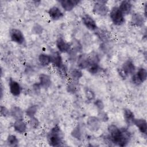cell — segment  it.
Here are the masks:
<instances>
[{
    "label": "cell",
    "mask_w": 147,
    "mask_h": 147,
    "mask_svg": "<svg viewBox=\"0 0 147 147\" xmlns=\"http://www.w3.org/2000/svg\"><path fill=\"white\" fill-rule=\"evenodd\" d=\"M109 137L114 145L126 146L131 138V133L125 127L119 128L115 125H110L107 127Z\"/></svg>",
    "instance_id": "6da1fadb"
},
{
    "label": "cell",
    "mask_w": 147,
    "mask_h": 147,
    "mask_svg": "<svg viewBox=\"0 0 147 147\" xmlns=\"http://www.w3.org/2000/svg\"><path fill=\"white\" fill-rule=\"evenodd\" d=\"M64 133L60 126L55 125L49 131L47 135V141L51 146H61L63 142Z\"/></svg>",
    "instance_id": "7a4b0ae2"
},
{
    "label": "cell",
    "mask_w": 147,
    "mask_h": 147,
    "mask_svg": "<svg viewBox=\"0 0 147 147\" xmlns=\"http://www.w3.org/2000/svg\"><path fill=\"white\" fill-rule=\"evenodd\" d=\"M109 16L112 22L115 25H121L125 21V16L117 6H114L111 9Z\"/></svg>",
    "instance_id": "3957f363"
},
{
    "label": "cell",
    "mask_w": 147,
    "mask_h": 147,
    "mask_svg": "<svg viewBox=\"0 0 147 147\" xmlns=\"http://www.w3.org/2000/svg\"><path fill=\"white\" fill-rule=\"evenodd\" d=\"M147 79V71L146 69L144 67L138 68L137 71L131 75V82L136 85L140 86Z\"/></svg>",
    "instance_id": "277c9868"
},
{
    "label": "cell",
    "mask_w": 147,
    "mask_h": 147,
    "mask_svg": "<svg viewBox=\"0 0 147 147\" xmlns=\"http://www.w3.org/2000/svg\"><path fill=\"white\" fill-rule=\"evenodd\" d=\"M9 36L11 40L19 45H24L25 42L24 34L21 30L17 28H13L9 32Z\"/></svg>",
    "instance_id": "5b68a950"
},
{
    "label": "cell",
    "mask_w": 147,
    "mask_h": 147,
    "mask_svg": "<svg viewBox=\"0 0 147 147\" xmlns=\"http://www.w3.org/2000/svg\"><path fill=\"white\" fill-rule=\"evenodd\" d=\"M92 11L95 14L98 16H105L108 14L109 9L106 4L105 1H97L94 3Z\"/></svg>",
    "instance_id": "8992f818"
},
{
    "label": "cell",
    "mask_w": 147,
    "mask_h": 147,
    "mask_svg": "<svg viewBox=\"0 0 147 147\" xmlns=\"http://www.w3.org/2000/svg\"><path fill=\"white\" fill-rule=\"evenodd\" d=\"M86 125L90 131H96L100 127L101 121L98 117L90 116L87 119Z\"/></svg>",
    "instance_id": "52a82bcc"
},
{
    "label": "cell",
    "mask_w": 147,
    "mask_h": 147,
    "mask_svg": "<svg viewBox=\"0 0 147 147\" xmlns=\"http://www.w3.org/2000/svg\"><path fill=\"white\" fill-rule=\"evenodd\" d=\"M82 21L83 25L91 31H95L98 28L96 21L90 15L86 14L82 16Z\"/></svg>",
    "instance_id": "ba28073f"
},
{
    "label": "cell",
    "mask_w": 147,
    "mask_h": 147,
    "mask_svg": "<svg viewBox=\"0 0 147 147\" xmlns=\"http://www.w3.org/2000/svg\"><path fill=\"white\" fill-rule=\"evenodd\" d=\"M56 45L59 52L67 53L71 50V44L67 42L63 38L59 37L56 41Z\"/></svg>",
    "instance_id": "9c48e42d"
},
{
    "label": "cell",
    "mask_w": 147,
    "mask_h": 147,
    "mask_svg": "<svg viewBox=\"0 0 147 147\" xmlns=\"http://www.w3.org/2000/svg\"><path fill=\"white\" fill-rule=\"evenodd\" d=\"M91 64L88 55L86 53L80 55L77 59V66L80 69H87Z\"/></svg>",
    "instance_id": "30bf717a"
},
{
    "label": "cell",
    "mask_w": 147,
    "mask_h": 147,
    "mask_svg": "<svg viewBox=\"0 0 147 147\" xmlns=\"http://www.w3.org/2000/svg\"><path fill=\"white\" fill-rule=\"evenodd\" d=\"M9 87L10 92L13 96H20L21 93V86L18 82L10 79L9 82Z\"/></svg>",
    "instance_id": "8fae6325"
},
{
    "label": "cell",
    "mask_w": 147,
    "mask_h": 147,
    "mask_svg": "<svg viewBox=\"0 0 147 147\" xmlns=\"http://www.w3.org/2000/svg\"><path fill=\"white\" fill-rule=\"evenodd\" d=\"M48 14L50 18L55 21L59 20L64 16V14L61 10L56 6H53L50 7L48 11Z\"/></svg>",
    "instance_id": "7c38bea8"
},
{
    "label": "cell",
    "mask_w": 147,
    "mask_h": 147,
    "mask_svg": "<svg viewBox=\"0 0 147 147\" xmlns=\"http://www.w3.org/2000/svg\"><path fill=\"white\" fill-rule=\"evenodd\" d=\"M145 18L144 15L139 13H133L131 17V23L133 26L142 27L145 24Z\"/></svg>",
    "instance_id": "4fadbf2b"
},
{
    "label": "cell",
    "mask_w": 147,
    "mask_h": 147,
    "mask_svg": "<svg viewBox=\"0 0 147 147\" xmlns=\"http://www.w3.org/2000/svg\"><path fill=\"white\" fill-rule=\"evenodd\" d=\"M123 72L127 75H132L136 72V66L131 60H126L121 68Z\"/></svg>",
    "instance_id": "5bb4252c"
},
{
    "label": "cell",
    "mask_w": 147,
    "mask_h": 147,
    "mask_svg": "<svg viewBox=\"0 0 147 147\" xmlns=\"http://www.w3.org/2000/svg\"><path fill=\"white\" fill-rule=\"evenodd\" d=\"M10 115L15 120H22L24 118V111L18 106H13L10 110Z\"/></svg>",
    "instance_id": "9a60e30c"
},
{
    "label": "cell",
    "mask_w": 147,
    "mask_h": 147,
    "mask_svg": "<svg viewBox=\"0 0 147 147\" xmlns=\"http://www.w3.org/2000/svg\"><path fill=\"white\" fill-rule=\"evenodd\" d=\"M79 2V1L76 0H62L60 1L61 7L66 11H70L72 10Z\"/></svg>",
    "instance_id": "2e32d148"
},
{
    "label": "cell",
    "mask_w": 147,
    "mask_h": 147,
    "mask_svg": "<svg viewBox=\"0 0 147 147\" xmlns=\"http://www.w3.org/2000/svg\"><path fill=\"white\" fill-rule=\"evenodd\" d=\"M42 88L47 89L52 84V80L49 75L45 74H41L39 75V82Z\"/></svg>",
    "instance_id": "e0dca14e"
},
{
    "label": "cell",
    "mask_w": 147,
    "mask_h": 147,
    "mask_svg": "<svg viewBox=\"0 0 147 147\" xmlns=\"http://www.w3.org/2000/svg\"><path fill=\"white\" fill-rule=\"evenodd\" d=\"M133 125H134L139 130L140 132L142 134L146 135L147 133V122L143 118L135 119Z\"/></svg>",
    "instance_id": "ac0fdd59"
},
{
    "label": "cell",
    "mask_w": 147,
    "mask_h": 147,
    "mask_svg": "<svg viewBox=\"0 0 147 147\" xmlns=\"http://www.w3.org/2000/svg\"><path fill=\"white\" fill-rule=\"evenodd\" d=\"M51 63L55 66L57 68L61 67L64 64L63 63L62 57L59 51L53 52L51 55Z\"/></svg>",
    "instance_id": "d6986e66"
},
{
    "label": "cell",
    "mask_w": 147,
    "mask_h": 147,
    "mask_svg": "<svg viewBox=\"0 0 147 147\" xmlns=\"http://www.w3.org/2000/svg\"><path fill=\"white\" fill-rule=\"evenodd\" d=\"M13 127L14 130L20 133L23 134L26 132L27 130V123L22 120H15L13 123Z\"/></svg>",
    "instance_id": "ffe728a7"
},
{
    "label": "cell",
    "mask_w": 147,
    "mask_h": 147,
    "mask_svg": "<svg viewBox=\"0 0 147 147\" xmlns=\"http://www.w3.org/2000/svg\"><path fill=\"white\" fill-rule=\"evenodd\" d=\"M123 118L126 123L127 126H131L133 125L134 121L136 119L134 114L131 110L129 109L125 108L123 109Z\"/></svg>",
    "instance_id": "44dd1931"
},
{
    "label": "cell",
    "mask_w": 147,
    "mask_h": 147,
    "mask_svg": "<svg viewBox=\"0 0 147 147\" xmlns=\"http://www.w3.org/2000/svg\"><path fill=\"white\" fill-rule=\"evenodd\" d=\"M118 8L125 16L131 13L132 9V5L129 1H122L120 3Z\"/></svg>",
    "instance_id": "7402d4cb"
},
{
    "label": "cell",
    "mask_w": 147,
    "mask_h": 147,
    "mask_svg": "<svg viewBox=\"0 0 147 147\" xmlns=\"http://www.w3.org/2000/svg\"><path fill=\"white\" fill-rule=\"evenodd\" d=\"M38 59L40 64L42 67H47L51 63V55L47 53H40Z\"/></svg>",
    "instance_id": "603a6c76"
},
{
    "label": "cell",
    "mask_w": 147,
    "mask_h": 147,
    "mask_svg": "<svg viewBox=\"0 0 147 147\" xmlns=\"http://www.w3.org/2000/svg\"><path fill=\"white\" fill-rule=\"evenodd\" d=\"M69 75L72 80L78 82V80L83 76V73L82 69L78 68H75L70 71Z\"/></svg>",
    "instance_id": "cb8c5ba5"
},
{
    "label": "cell",
    "mask_w": 147,
    "mask_h": 147,
    "mask_svg": "<svg viewBox=\"0 0 147 147\" xmlns=\"http://www.w3.org/2000/svg\"><path fill=\"white\" fill-rule=\"evenodd\" d=\"M18 140L14 134H10L7 136L6 143L8 146L11 147H16L18 146Z\"/></svg>",
    "instance_id": "d4e9b609"
},
{
    "label": "cell",
    "mask_w": 147,
    "mask_h": 147,
    "mask_svg": "<svg viewBox=\"0 0 147 147\" xmlns=\"http://www.w3.org/2000/svg\"><path fill=\"white\" fill-rule=\"evenodd\" d=\"M71 134L72 137L78 140H80L82 138L83 133L82 131V128L80 125H77L76 126H75L72 130Z\"/></svg>",
    "instance_id": "484cf974"
},
{
    "label": "cell",
    "mask_w": 147,
    "mask_h": 147,
    "mask_svg": "<svg viewBox=\"0 0 147 147\" xmlns=\"http://www.w3.org/2000/svg\"><path fill=\"white\" fill-rule=\"evenodd\" d=\"M95 33L98 36V37L102 41H106L109 37L108 32H106L105 30L102 29L98 28L95 31Z\"/></svg>",
    "instance_id": "4316f807"
},
{
    "label": "cell",
    "mask_w": 147,
    "mask_h": 147,
    "mask_svg": "<svg viewBox=\"0 0 147 147\" xmlns=\"http://www.w3.org/2000/svg\"><path fill=\"white\" fill-rule=\"evenodd\" d=\"M79 88V86L78 84V82L77 81H74L72 80V82H70L68 83L67 89L68 92L72 93V94H75L78 92Z\"/></svg>",
    "instance_id": "83f0119b"
},
{
    "label": "cell",
    "mask_w": 147,
    "mask_h": 147,
    "mask_svg": "<svg viewBox=\"0 0 147 147\" xmlns=\"http://www.w3.org/2000/svg\"><path fill=\"white\" fill-rule=\"evenodd\" d=\"M38 110V106L36 105H33L28 107L25 110V115L29 118L34 117Z\"/></svg>",
    "instance_id": "f1b7e54d"
},
{
    "label": "cell",
    "mask_w": 147,
    "mask_h": 147,
    "mask_svg": "<svg viewBox=\"0 0 147 147\" xmlns=\"http://www.w3.org/2000/svg\"><path fill=\"white\" fill-rule=\"evenodd\" d=\"M100 67L99 65V63H91L88 67L87 68L88 72H90L91 75L96 74L99 71Z\"/></svg>",
    "instance_id": "f546056e"
},
{
    "label": "cell",
    "mask_w": 147,
    "mask_h": 147,
    "mask_svg": "<svg viewBox=\"0 0 147 147\" xmlns=\"http://www.w3.org/2000/svg\"><path fill=\"white\" fill-rule=\"evenodd\" d=\"M57 71L59 75L63 78V79H65L68 76V69L67 67L63 64L61 67L60 68H57Z\"/></svg>",
    "instance_id": "4dcf8cb0"
},
{
    "label": "cell",
    "mask_w": 147,
    "mask_h": 147,
    "mask_svg": "<svg viewBox=\"0 0 147 147\" xmlns=\"http://www.w3.org/2000/svg\"><path fill=\"white\" fill-rule=\"evenodd\" d=\"M84 94H85V96L88 100L91 101L94 99L95 95L94 92L91 89H90L88 87L86 88L85 90H84Z\"/></svg>",
    "instance_id": "1f68e13d"
},
{
    "label": "cell",
    "mask_w": 147,
    "mask_h": 147,
    "mask_svg": "<svg viewBox=\"0 0 147 147\" xmlns=\"http://www.w3.org/2000/svg\"><path fill=\"white\" fill-rule=\"evenodd\" d=\"M28 123L30 125V126L34 129H37L40 125V122L38 119L37 118H36L34 116L29 118Z\"/></svg>",
    "instance_id": "d6a6232c"
},
{
    "label": "cell",
    "mask_w": 147,
    "mask_h": 147,
    "mask_svg": "<svg viewBox=\"0 0 147 147\" xmlns=\"http://www.w3.org/2000/svg\"><path fill=\"white\" fill-rule=\"evenodd\" d=\"M88 55L91 63H99L100 59L97 53L95 52H92L88 54Z\"/></svg>",
    "instance_id": "836d02e7"
},
{
    "label": "cell",
    "mask_w": 147,
    "mask_h": 147,
    "mask_svg": "<svg viewBox=\"0 0 147 147\" xmlns=\"http://www.w3.org/2000/svg\"><path fill=\"white\" fill-rule=\"evenodd\" d=\"M98 117L100 119L101 122H107L109 121V116L103 110H99L98 114Z\"/></svg>",
    "instance_id": "e575fe53"
},
{
    "label": "cell",
    "mask_w": 147,
    "mask_h": 147,
    "mask_svg": "<svg viewBox=\"0 0 147 147\" xmlns=\"http://www.w3.org/2000/svg\"><path fill=\"white\" fill-rule=\"evenodd\" d=\"M71 46L72 47L74 51L75 52H79L82 50V48L81 44L79 42V41L76 40L72 41V44H71Z\"/></svg>",
    "instance_id": "d590c367"
},
{
    "label": "cell",
    "mask_w": 147,
    "mask_h": 147,
    "mask_svg": "<svg viewBox=\"0 0 147 147\" xmlns=\"http://www.w3.org/2000/svg\"><path fill=\"white\" fill-rule=\"evenodd\" d=\"M0 112L1 114L3 117H7L9 115H10V110L5 106H1L0 107Z\"/></svg>",
    "instance_id": "8d00e7d4"
},
{
    "label": "cell",
    "mask_w": 147,
    "mask_h": 147,
    "mask_svg": "<svg viewBox=\"0 0 147 147\" xmlns=\"http://www.w3.org/2000/svg\"><path fill=\"white\" fill-rule=\"evenodd\" d=\"M94 104L95 106V107L98 109V111L99 110H103V109L105 107L104 103H103V101L102 100H100V99H96V100L94 101Z\"/></svg>",
    "instance_id": "74e56055"
},
{
    "label": "cell",
    "mask_w": 147,
    "mask_h": 147,
    "mask_svg": "<svg viewBox=\"0 0 147 147\" xmlns=\"http://www.w3.org/2000/svg\"><path fill=\"white\" fill-rule=\"evenodd\" d=\"M32 88H33V90L34 92H36V94L39 93L40 92L41 88H42L39 83H34L33 84Z\"/></svg>",
    "instance_id": "f35d334b"
},
{
    "label": "cell",
    "mask_w": 147,
    "mask_h": 147,
    "mask_svg": "<svg viewBox=\"0 0 147 147\" xmlns=\"http://www.w3.org/2000/svg\"><path fill=\"white\" fill-rule=\"evenodd\" d=\"M33 32L36 34H40V33H42V26L41 25H38V24H36L33 27Z\"/></svg>",
    "instance_id": "ab89813d"
},
{
    "label": "cell",
    "mask_w": 147,
    "mask_h": 147,
    "mask_svg": "<svg viewBox=\"0 0 147 147\" xmlns=\"http://www.w3.org/2000/svg\"><path fill=\"white\" fill-rule=\"evenodd\" d=\"M117 71H118V74H119V75L122 78H123V79H126L128 76L123 72V71L120 68H118V69H117Z\"/></svg>",
    "instance_id": "60d3db41"
},
{
    "label": "cell",
    "mask_w": 147,
    "mask_h": 147,
    "mask_svg": "<svg viewBox=\"0 0 147 147\" xmlns=\"http://www.w3.org/2000/svg\"><path fill=\"white\" fill-rule=\"evenodd\" d=\"M3 87H2V85H1V99L3 97Z\"/></svg>",
    "instance_id": "b9f144b4"
}]
</instances>
